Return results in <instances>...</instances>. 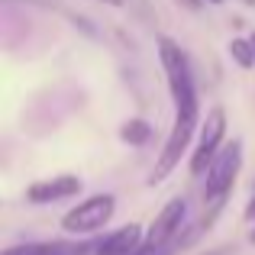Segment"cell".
<instances>
[{"mask_svg": "<svg viewBox=\"0 0 255 255\" xmlns=\"http://www.w3.org/2000/svg\"><path fill=\"white\" fill-rule=\"evenodd\" d=\"M155 45H158V62L165 68V81H168L171 100H174V120H171L168 139H165L162 152H158L155 165H152L149 187L162 184L178 168L181 158L191 149V139L200 129V97H197V84H194V71H191V62H187L184 49L171 36H158Z\"/></svg>", "mask_w": 255, "mask_h": 255, "instance_id": "cell-1", "label": "cell"}, {"mask_svg": "<svg viewBox=\"0 0 255 255\" xmlns=\"http://www.w3.org/2000/svg\"><path fill=\"white\" fill-rule=\"evenodd\" d=\"M243 171V139H233L220 149V155L210 162L207 168V181H204V204L220 207L230 191L236 187V178Z\"/></svg>", "mask_w": 255, "mask_h": 255, "instance_id": "cell-2", "label": "cell"}, {"mask_svg": "<svg viewBox=\"0 0 255 255\" xmlns=\"http://www.w3.org/2000/svg\"><path fill=\"white\" fill-rule=\"evenodd\" d=\"M226 145V110L223 107H210L207 120H200L197 129V145H194L191 158H187V171L194 178H204L210 162L220 155V149Z\"/></svg>", "mask_w": 255, "mask_h": 255, "instance_id": "cell-3", "label": "cell"}, {"mask_svg": "<svg viewBox=\"0 0 255 255\" xmlns=\"http://www.w3.org/2000/svg\"><path fill=\"white\" fill-rule=\"evenodd\" d=\"M117 213V197L113 194H91L81 204H75L62 217V230L71 236H91V233L104 230Z\"/></svg>", "mask_w": 255, "mask_h": 255, "instance_id": "cell-4", "label": "cell"}, {"mask_svg": "<svg viewBox=\"0 0 255 255\" xmlns=\"http://www.w3.org/2000/svg\"><path fill=\"white\" fill-rule=\"evenodd\" d=\"M184 217H187V204L184 197H171L162 210L155 213L152 226L145 230V243L139 252H158V249H171L174 239H178L181 226H184Z\"/></svg>", "mask_w": 255, "mask_h": 255, "instance_id": "cell-5", "label": "cell"}, {"mask_svg": "<svg viewBox=\"0 0 255 255\" xmlns=\"http://www.w3.org/2000/svg\"><path fill=\"white\" fill-rule=\"evenodd\" d=\"M81 194V178L78 174H55V178L36 181V184L26 187V200L36 207L45 204H58V200H71Z\"/></svg>", "mask_w": 255, "mask_h": 255, "instance_id": "cell-6", "label": "cell"}, {"mask_svg": "<svg viewBox=\"0 0 255 255\" xmlns=\"http://www.w3.org/2000/svg\"><path fill=\"white\" fill-rule=\"evenodd\" d=\"M142 243H145V230L139 223H126L120 230H113L110 236L100 239L94 246V252L97 255H136L142 249Z\"/></svg>", "mask_w": 255, "mask_h": 255, "instance_id": "cell-7", "label": "cell"}, {"mask_svg": "<svg viewBox=\"0 0 255 255\" xmlns=\"http://www.w3.org/2000/svg\"><path fill=\"white\" fill-rule=\"evenodd\" d=\"M120 139H123V142H129V145H145V142L152 139V126H149V120H142V117L126 120V123L120 126Z\"/></svg>", "mask_w": 255, "mask_h": 255, "instance_id": "cell-8", "label": "cell"}, {"mask_svg": "<svg viewBox=\"0 0 255 255\" xmlns=\"http://www.w3.org/2000/svg\"><path fill=\"white\" fill-rule=\"evenodd\" d=\"M226 49H230V58L239 65V68H255V42L252 39L239 36V39H233Z\"/></svg>", "mask_w": 255, "mask_h": 255, "instance_id": "cell-9", "label": "cell"}, {"mask_svg": "<svg viewBox=\"0 0 255 255\" xmlns=\"http://www.w3.org/2000/svg\"><path fill=\"white\" fill-rule=\"evenodd\" d=\"M71 249L58 243H26V246H10L3 255H68Z\"/></svg>", "mask_w": 255, "mask_h": 255, "instance_id": "cell-10", "label": "cell"}, {"mask_svg": "<svg viewBox=\"0 0 255 255\" xmlns=\"http://www.w3.org/2000/svg\"><path fill=\"white\" fill-rule=\"evenodd\" d=\"M181 3H187V6H191V10H200V6H204L207 0H181Z\"/></svg>", "mask_w": 255, "mask_h": 255, "instance_id": "cell-11", "label": "cell"}, {"mask_svg": "<svg viewBox=\"0 0 255 255\" xmlns=\"http://www.w3.org/2000/svg\"><path fill=\"white\" fill-rule=\"evenodd\" d=\"M246 220H255V197H252V204L246 207Z\"/></svg>", "mask_w": 255, "mask_h": 255, "instance_id": "cell-12", "label": "cell"}, {"mask_svg": "<svg viewBox=\"0 0 255 255\" xmlns=\"http://www.w3.org/2000/svg\"><path fill=\"white\" fill-rule=\"evenodd\" d=\"M100 3H110V6H123V0H100Z\"/></svg>", "mask_w": 255, "mask_h": 255, "instance_id": "cell-13", "label": "cell"}, {"mask_svg": "<svg viewBox=\"0 0 255 255\" xmlns=\"http://www.w3.org/2000/svg\"><path fill=\"white\" fill-rule=\"evenodd\" d=\"M239 3H243V6H255V0H239Z\"/></svg>", "mask_w": 255, "mask_h": 255, "instance_id": "cell-14", "label": "cell"}, {"mask_svg": "<svg viewBox=\"0 0 255 255\" xmlns=\"http://www.w3.org/2000/svg\"><path fill=\"white\" fill-rule=\"evenodd\" d=\"M249 239H252V243H255V230H252V233H249Z\"/></svg>", "mask_w": 255, "mask_h": 255, "instance_id": "cell-15", "label": "cell"}, {"mask_svg": "<svg viewBox=\"0 0 255 255\" xmlns=\"http://www.w3.org/2000/svg\"><path fill=\"white\" fill-rule=\"evenodd\" d=\"M207 3H223V0H207Z\"/></svg>", "mask_w": 255, "mask_h": 255, "instance_id": "cell-16", "label": "cell"}, {"mask_svg": "<svg viewBox=\"0 0 255 255\" xmlns=\"http://www.w3.org/2000/svg\"><path fill=\"white\" fill-rule=\"evenodd\" d=\"M252 42H255V36H252Z\"/></svg>", "mask_w": 255, "mask_h": 255, "instance_id": "cell-17", "label": "cell"}]
</instances>
